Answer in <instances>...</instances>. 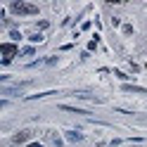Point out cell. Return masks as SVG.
Here are the masks:
<instances>
[{
    "label": "cell",
    "instance_id": "5",
    "mask_svg": "<svg viewBox=\"0 0 147 147\" xmlns=\"http://www.w3.org/2000/svg\"><path fill=\"white\" fill-rule=\"evenodd\" d=\"M67 138H69L71 142H78V140H81V133H76V131H69V133H67Z\"/></svg>",
    "mask_w": 147,
    "mask_h": 147
},
{
    "label": "cell",
    "instance_id": "2",
    "mask_svg": "<svg viewBox=\"0 0 147 147\" xmlns=\"http://www.w3.org/2000/svg\"><path fill=\"white\" fill-rule=\"evenodd\" d=\"M0 52H3V64H10L14 59V55L19 52V48L14 43H0Z\"/></svg>",
    "mask_w": 147,
    "mask_h": 147
},
{
    "label": "cell",
    "instance_id": "7",
    "mask_svg": "<svg viewBox=\"0 0 147 147\" xmlns=\"http://www.w3.org/2000/svg\"><path fill=\"white\" fill-rule=\"evenodd\" d=\"M31 147H43V145H40V142H33V145H31Z\"/></svg>",
    "mask_w": 147,
    "mask_h": 147
},
{
    "label": "cell",
    "instance_id": "3",
    "mask_svg": "<svg viewBox=\"0 0 147 147\" xmlns=\"http://www.w3.org/2000/svg\"><path fill=\"white\" fill-rule=\"evenodd\" d=\"M31 131H19V133H14L12 135V145H24V142H29L31 140Z\"/></svg>",
    "mask_w": 147,
    "mask_h": 147
},
{
    "label": "cell",
    "instance_id": "1",
    "mask_svg": "<svg viewBox=\"0 0 147 147\" xmlns=\"http://www.w3.org/2000/svg\"><path fill=\"white\" fill-rule=\"evenodd\" d=\"M10 10H12L14 14L29 17V14H38V5H33V3H24V0H14V3H10Z\"/></svg>",
    "mask_w": 147,
    "mask_h": 147
},
{
    "label": "cell",
    "instance_id": "4",
    "mask_svg": "<svg viewBox=\"0 0 147 147\" xmlns=\"http://www.w3.org/2000/svg\"><path fill=\"white\" fill-rule=\"evenodd\" d=\"M64 112H71V114H88L86 109H76V107H69V105H62Z\"/></svg>",
    "mask_w": 147,
    "mask_h": 147
},
{
    "label": "cell",
    "instance_id": "6",
    "mask_svg": "<svg viewBox=\"0 0 147 147\" xmlns=\"http://www.w3.org/2000/svg\"><path fill=\"white\" fill-rule=\"evenodd\" d=\"M31 40H33V43H40V40H43V36H40V33H33V36H31Z\"/></svg>",
    "mask_w": 147,
    "mask_h": 147
}]
</instances>
